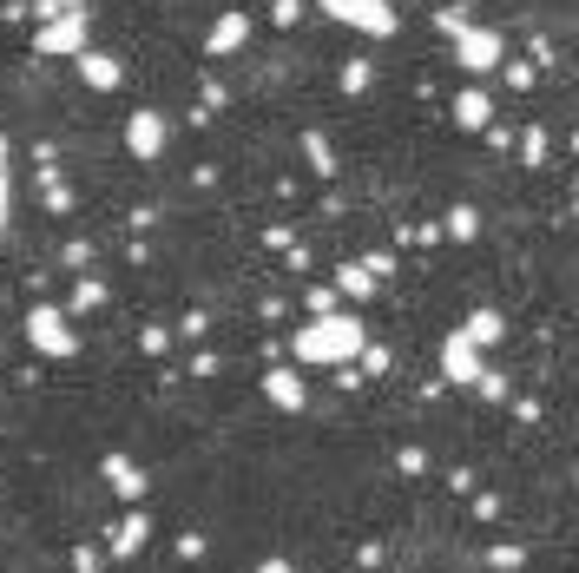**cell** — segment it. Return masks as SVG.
<instances>
[{
    "label": "cell",
    "mask_w": 579,
    "mask_h": 573,
    "mask_svg": "<svg viewBox=\"0 0 579 573\" xmlns=\"http://www.w3.org/2000/svg\"><path fill=\"white\" fill-rule=\"evenodd\" d=\"M362 350V323L356 317H316L297 336V363H349Z\"/></svg>",
    "instance_id": "1"
},
{
    "label": "cell",
    "mask_w": 579,
    "mask_h": 573,
    "mask_svg": "<svg viewBox=\"0 0 579 573\" xmlns=\"http://www.w3.org/2000/svg\"><path fill=\"white\" fill-rule=\"evenodd\" d=\"M329 14H343L349 27H362V33H395V14L382 7V0H323Z\"/></svg>",
    "instance_id": "2"
},
{
    "label": "cell",
    "mask_w": 579,
    "mask_h": 573,
    "mask_svg": "<svg viewBox=\"0 0 579 573\" xmlns=\"http://www.w3.org/2000/svg\"><path fill=\"white\" fill-rule=\"evenodd\" d=\"M27 336L40 343V356H73V350H79L73 336H66L60 310H33V317H27Z\"/></svg>",
    "instance_id": "3"
},
{
    "label": "cell",
    "mask_w": 579,
    "mask_h": 573,
    "mask_svg": "<svg viewBox=\"0 0 579 573\" xmlns=\"http://www.w3.org/2000/svg\"><path fill=\"white\" fill-rule=\"evenodd\" d=\"M145 541H152V514H145V508H132L126 514V521H119V527H112V560H139L145 554Z\"/></svg>",
    "instance_id": "4"
},
{
    "label": "cell",
    "mask_w": 579,
    "mask_h": 573,
    "mask_svg": "<svg viewBox=\"0 0 579 573\" xmlns=\"http://www.w3.org/2000/svg\"><path fill=\"white\" fill-rule=\"evenodd\" d=\"M106 481L126 494V508H139V494H145V468H132V462H119V455H112V462H106Z\"/></svg>",
    "instance_id": "5"
},
{
    "label": "cell",
    "mask_w": 579,
    "mask_h": 573,
    "mask_svg": "<svg viewBox=\"0 0 579 573\" xmlns=\"http://www.w3.org/2000/svg\"><path fill=\"white\" fill-rule=\"evenodd\" d=\"M461 60H468V66H494V60H501V40L481 33V27H468V33H461Z\"/></svg>",
    "instance_id": "6"
},
{
    "label": "cell",
    "mask_w": 579,
    "mask_h": 573,
    "mask_svg": "<svg viewBox=\"0 0 579 573\" xmlns=\"http://www.w3.org/2000/svg\"><path fill=\"white\" fill-rule=\"evenodd\" d=\"M158 132H165V126H158V112H139V119H132L126 139H132V152H139V159H152V152H158Z\"/></svg>",
    "instance_id": "7"
},
{
    "label": "cell",
    "mask_w": 579,
    "mask_h": 573,
    "mask_svg": "<svg viewBox=\"0 0 579 573\" xmlns=\"http://www.w3.org/2000/svg\"><path fill=\"white\" fill-rule=\"evenodd\" d=\"M79 40H86V33H79V20H60V27L40 33V53H79Z\"/></svg>",
    "instance_id": "8"
},
{
    "label": "cell",
    "mask_w": 579,
    "mask_h": 573,
    "mask_svg": "<svg viewBox=\"0 0 579 573\" xmlns=\"http://www.w3.org/2000/svg\"><path fill=\"white\" fill-rule=\"evenodd\" d=\"M448 376L474 382V343H468V336H454V343H448Z\"/></svg>",
    "instance_id": "9"
},
{
    "label": "cell",
    "mask_w": 579,
    "mask_h": 573,
    "mask_svg": "<svg viewBox=\"0 0 579 573\" xmlns=\"http://www.w3.org/2000/svg\"><path fill=\"white\" fill-rule=\"evenodd\" d=\"M270 402H277V409H303V382L297 376H270Z\"/></svg>",
    "instance_id": "10"
},
{
    "label": "cell",
    "mask_w": 579,
    "mask_h": 573,
    "mask_svg": "<svg viewBox=\"0 0 579 573\" xmlns=\"http://www.w3.org/2000/svg\"><path fill=\"white\" fill-rule=\"evenodd\" d=\"M237 40H244V20H237V14H231V20H218V33H211V47L224 53V47H237Z\"/></svg>",
    "instance_id": "11"
},
{
    "label": "cell",
    "mask_w": 579,
    "mask_h": 573,
    "mask_svg": "<svg viewBox=\"0 0 579 573\" xmlns=\"http://www.w3.org/2000/svg\"><path fill=\"white\" fill-rule=\"evenodd\" d=\"M86 80H93V86H112V80H119V66H112V60H86Z\"/></svg>",
    "instance_id": "12"
},
{
    "label": "cell",
    "mask_w": 579,
    "mask_h": 573,
    "mask_svg": "<svg viewBox=\"0 0 579 573\" xmlns=\"http://www.w3.org/2000/svg\"><path fill=\"white\" fill-rule=\"evenodd\" d=\"M461 119H468V126H481V119H487V99L468 93V99H461Z\"/></svg>",
    "instance_id": "13"
},
{
    "label": "cell",
    "mask_w": 579,
    "mask_h": 573,
    "mask_svg": "<svg viewBox=\"0 0 579 573\" xmlns=\"http://www.w3.org/2000/svg\"><path fill=\"white\" fill-rule=\"evenodd\" d=\"M487 560H494V567H507V573H514V567H520V560H527V554H520V547H494V554H487Z\"/></svg>",
    "instance_id": "14"
},
{
    "label": "cell",
    "mask_w": 579,
    "mask_h": 573,
    "mask_svg": "<svg viewBox=\"0 0 579 573\" xmlns=\"http://www.w3.org/2000/svg\"><path fill=\"white\" fill-rule=\"evenodd\" d=\"M0 224H7V145H0Z\"/></svg>",
    "instance_id": "15"
},
{
    "label": "cell",
    "mask_w": 579,
    "mask_h": 573,
    "mask_svg": "<svg viewBox=\"0 0 579 573\" xmlns=\"http://www.w3.org/2000/svg\"><path fill=\"white\" fill-rule=\"evenodd\" d=\"M73 573H99V554H73Z\"/></svg>",
    "instance_id": "16"
},
{
    "label": "cell",
    "mask_w": 579,
    "mask_h": 573,
    "mask_svg": "<svg viewBox=\"0 0 579 573\" xmlns=\"http://www.w3.org/2000/svg\"><path fill=\"white\" fill-rule=\"evenodd\" d=\"M257 573H297V567H290V560H264V567H257Z\"/></svg>",
    "instance_id": "17"
}]
</instances>
